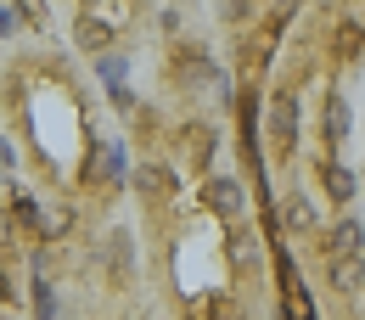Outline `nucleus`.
I'll return each mask as SVG.
<instances>
[{
	"label": "nucleus",
	"mask_w": 365,
	"mask_h": 320,
	"mask_svg": "<svg viewBox=\"0 0 365 320\" xmlns=\"http://www.w3.org/2000/svg\"><path fill=\"white\" fill-rule=\"evenodd\" d=\"M270 135H275V152H281V158L298 146V96H292V91H275V101H270Z\"/></svg>",
	"instance_id": "obj_1"
},
{
	"label": "nucleus",
	"mask_w": 365,
	"mask_h": 320,
	"mask_svg": "<svg viewBox=\"0 0 365 320\" xmlns=\"http://www.w3.org/2000/svg\"><path fill=\"white\" fill-rule=\"evenodd\" d=\"M175 79H180L185 91H191V85H220V68H214L202 51H180V56H175Z\"/></svg>",
	"instance_id": "obj_2"
},
{
	"label": "nucleus",
	"mask_w": 365,
	"mask_h": 320,
	"mask_svg": "<svg viewBox=\"0 0 365 320\" xmlns=\"http://www.w3.org/2000/svg\"><path fill=\"white\" fill-rule=\"evenodd\" d=\"M202 202H208L220 220H236L247 197H242V185H236V180H208V185H202Z\"/></svg>",
	"instance_id": "obj_3"
},
{
	"label": "nucleus",
	"mask_w": 365,
	"mask_h": 320,
	"mask_svg": "<svg viewBox=\"0 0 365 320\" xmlns=\"http://www.w3.org/2000/svg\"><path fill=\"white\" fill-rule=\"evenodd\" d=\"M360 242H365V225L354 214H343L337 225L326 230V253H331V259H337V253H360Z\"/></svg>",
	"instance_id": "obj_4"
},
{
	"label": "nucleus",
	"mask_w": 365,
	"mask_h": 320,
	"mask_svg": "<svg viewBox=\"0 0 365 320\" xmlns=\"http://www.w3.org/2000/svg\"><path fill=\"white\" fill-rule=\"evenodd\" d=\"M180 146H185V158H191L197 169H208V152H214V130H208V124H185V130H180Z\"/></svg>",
	"instance_id": "obj_5"
},
{
	"label": "nucleus",
	"mask_w": 365,
	"mask_h": 320,
	"mask_svg": "<svg viewBox=\"0 0 365 320\" xmlns=\"http://www.w3.org/2000/svg\"><path fill=\"white\" fill-rule=\"evenodd\" d=\"M320 180H326V197H331V202H349V197L360 191V180H354L343 163H320Z\"/></svg>",
	"instance_id": "obj_6"
},
{
	"label": "nucleus",
	"mask_w": 365,
	"mask_h": 320,
	"mask_svg": "<svg viewBox=\"0 0 365 320\" xmlns=\"http://www.w3.org/2000/svg\"><path fill=\"white\" fill-rule=\"evenodd\" d=\"M281 275H287V320H315V298L292 281V264L281 259Z\"/></svg>",
	"instance_id": "obj_7"
},
{
	"label": "nucleus",
	"mask_w": 365,
	"mask_h": 320,
	"mask_svg": "<svg viewBox=\"0 0 365 320\" xmlns=\"http://www.w3.org/2000/svg\"><path fill=\"white\" fill-rule=\"evenodd\" d=\"M326 270H331V287H337V292H354L360 275H365V264H360V253H337Z\"/></svg>",
	"instance_id": "obj_8"
},
{
	"label": "nucleus",
	"mask_w": 365,
	"mask_h": 320,
	"mask_svg": "<svg viewBox=\"0 0 365 320\" xmlns=\"http://www.w3.org/2000/svg\"><path fill=\"white\" fill-rule=\"evenodd\" d=\"M326 140H331V146L349 140V101H343V96H326Z\"/></svg>",
	"instance_id": "obj_9"
},
{
	"label": "nucleus",
	"mask_w": 365,
	"mask_h": 320,
	"mask_svg": "<svg viewBox=\"0 0 365 320\" xmlns=\"http://www.w3.org/2000/svg\"><path fill=\"white\" fill-rule=\"evenodd\" d=\"M73 40H79L85 51H107L113 29H107V23H96V17H79V23H73Z\"/></svg>",
	"instance_id": "obj_10"
},
{
	"label": "nucleus",
	"mask_w": 365,
	"mask_h": 320,
	"mask_svg": "<svg viewBox=\"0 0 365 320\" xmlns=\"http://www.w3.org/2000/svg\"><path fill=\"white\" fill-rule=\"evenodd\" d=\"M135 180H140V191H146V197H163V191H175V175H169L163 163H146Z\"/></svg>",
	"instance_id": "obj_11"
},
{
	"label": "nucleus",
	"mask_w": 365,
	"mask_h": 320,
	"mask_svg": "<svg viewBox=\"0 0 365 320\" xmlns=\"http://www.w3.org/2000/svg\"><path fill=\"white\" fill-rule=\"evenodd\" d=\"M230 259H236L242 270L259 259V242H253V230H230Z\"/></svg>",
	"instance_id": "obj_12"
},
{
	"label": "nucleus",
	"mask_w": 365,
	"mask_h": 320,
	"mask_svg": "<svg viewBox=\"0 0 365 320\" xmlns=\"http://www.w3.org/2000/svg\"><path fill=\"white\" fill-rule=\"evenodd\" d=\"M309 225H315V208H309L304 197H292V202H287V230H309Z\"/></svg>",
	"instance_id": "obj_13"
},
{
	"label": "nucleus",
	"mask_w": 365,
	"mask_h": 320,
	"mask_svg": "<svg viewBox=\"0 0 365 320\" xmlns=\"http://www.w3.org/2000/svg\"><path fill=\"white\" fill-rule=\"evenodd\" d=\"M247 11H253V0H220V17L225 23H247Z\"/></svg>",
	"instance_id": "obj_14"
},
{
	"label": "nucleus",
	"mask_w": 365,
	"mask_h": 320,
	"mask_svg": "<svg viewBox=\"0 0 365 320\" xmlns=\"http://www.w3.org/2000/svg\"><path fill=\"white\" fill-rule=\"evenodd\" d=\"M360 46H365V29H343V34H337V51H343V56H360Z\"/></svg>",
	"instance_id": "obj_15"
},
{
	"label": "nucleus",
	"mask_w": 365,
	"mask_h": 320,
	"mask_svg": "<svg viewBox=\"0 0 365 320\" xmlns=\"http://www.w3.org/2000/svg\"><path fill=\"white\" fill-rule=\"evenodd\" d=\"M34 309H40V320H51V287L34 275Z\"/></svg>",
	"instance_id": "obj_16"
},
{
	"label": "nucleus",
	"mask_w": 365,
	"mask_h": 320,
	"mask_svg": "<svg viewBox=\"0 0 365 320\" xmlns=\"http://www.w3.org/2000/svg\"><path fill=\"white\" fill-rule=\"evenodd\" d=\"M17 220H23V225H40V208H34L29 197H17Z\"/></svg>",
	"instance_id": "obj_17"
},
{
	"label": "nucleus",
	"mask_w": 365,
	"mask_h": 320,
	"mask_svg": "<svg viewBox=\"0 0 365 320\" xmlns=\"http://www.w3.org/2000/svg\"><path fill=\"white\" fill-rule=\"evenodd\" d=\"M6 247H11V220L0 214V253H6Z\"/></svg>",
	"instance_id": "obj_18"
},
{
	"label": "nucleus",
	"mask_w": 365,
	"mask_h": 320,
	"mask_svg": "<svg viewBox=\"0 0 365 320\" xmlns=\"http://www.w3.org/2000/svg\"><path fill=\"white\" fill-rule=\"evenodd\" d=\"M292 6H298V0H281V11H292Z\"/></svg>",
	"instance_id": "obj_19"
},
{
	"label": "nucleus",
	"mask_w": 365,
	"mask_h": 320,
	"mask_svg": "<svg viewBox=\"0 0 365 320\" xmlns=\"http://www.w3.org/2000/svg\"><path fill=\"white\" fill-rule=\"evenodd\" d=\"M354 6H365V0H354Z\"/></svg>",
	"instance_id": "obj_20"
}]
</instances>
